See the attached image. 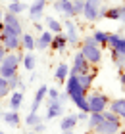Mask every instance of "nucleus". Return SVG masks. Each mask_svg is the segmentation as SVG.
<instances>
[{"label":"nucleus","instance_id":"nucleus-1","mask_svg":"<svg viewBox=\"0 0 125 134\" xmlns=\"http://www.w3.org/2000/svg\"><path fill=\"white\" fill-rule=\"evenodd\" d=\"M64 84H66V92L69 96V102H73L81 111H89V109H87V90L79 84L77 75L69 73Z\"/></svg>","mask_w":125,"mask_h":134},{"label":"nucleus","instance_id":"nucleus-2","mask_svg":"<svg viewBox=\"0 0 125 134\" xmlns=\"http://www.w3.org/2000/svg\"><path fill=\"white\" fill-rule=\"evenodd\" d=\"M81 54L85 56V59L91 65H98L102 62V46L96 44L92 36H87L83 40V44H81Z\"/></svg>","mask_w":125,"mask_h":134},{"label":"nucleus","instance_id":"nucleus-3","mask_svg":"<svg viewBox=\"0 0 125 134\" xmlns=\"http://www.w3.org/2000/svg\"><path fill=\"white\" fill-rule=\"evenodd\" d=\"M104 14H106V6L102 4V0H85L81 15H83L87 21L92 23V21L100 19V17H104Z\"/></svg>","mask_w":125,"mask_h":134},{"label":"nucleus","instance_id":"nucleus-4","mask_svg":"<svg viewBox=\"0 0 125 134\" xmlns=\"http://www.w3.org/2000/svg\"><path fill=\"white\" fill-rule=\"evenodd\" d=\"M108 103H110V100L102 92H94V94L87 96V109H89V113L104 111V109H108Z\"/></svg>","mask_w":125,"mask_h":134},{"label":"nucleus","instance_id":"nucleus-5","mask_svg":"<svg viewBox=\"0 0 125 134\" xmlns=\"http://www.w3.org/2000/svg\"><path fill=\"white\" fill-rule=\"evenodd\" d=\"M2 27H4L2 31H6V33H12V35H17V36L23 35V27H21L19 17H17L16 14H10V12H6V14H4Z\"/></svg>","mask_w":125,"mask_h":134},{"label":"nucleus","instance_id":"nucleus-6","mask_svg":"<svg viewBox=\"0 0 125 134\" xmlns=\"http://www.w3.org/2000/svg\"><path fill=\"white\" fill-rule=\"evenodd\" d=\"M0 44L6 48V52H17L21 48V36L2 31L0 33Z\"/></svg>","mask_w":125,"mask_h":134},{"label":"nucleus","instance_id":"nucleus-7","mask_svg":"<svg viewBox=\"0 0 125 134\" xmlns=\"http://www.w3.org/2000/svg\"><path fill=\"white\" fill-rule=\"evenodd\" d=\"M91 63L85 59V56L81 52L73 54V65L69 67V73H73V75H83V73H91Z\"/></svg>","mask_w":125,"mask_h":134},{"label":"nucleus","instance_id":"nucleus-8","mask_svg":"<svg viewBox=\"0 0 125 134\" xmlns=\"http://www.w3.org/2000/svg\"><path fill=\"white\" fill-rule=\"evenodd\" d=\"M121 129V123H114V121H108V119H102L100 123L94 126V132L96 134H117Z\"/></svg>","mask_w":125,"mask_h":134},{"label":"nucleus","instance_id":"nucleus-9","mask_svg":"<svg viewBox=\"0 0 125 134\" xmlns=\"http://www.w3.org/2000/svg\"><path fill=\"white\" fill-rule=\"evenodd\" d=\"M64 115V103L60 100H48V109H46V117L48 121H52L56 117H62Z\"/></svg>","mask_w":125,"mask_h":134},{"label":"nucleus","instance_id":"nucleus-10","mask_svg":"<svg viewBox=\"0 0 125 134\" xmlns=\"http://www.w3.org/2000/svg\"><path fill=\"white\" fill-rule=\"evenodd\" d=\"M52 38H54V33H50L48 29H44L39 38H35V50H48L50 44H52Z\"/></svg>","mask_w":125,"mask_h":134},{"label":"nucleus","instance_id":"nucleus-11","mask_svg":"<svg viewBox=\"0 0 125 134\" xmlns=\"http://www.w3.org/2000/svg\"><path fill=\"white\" fill-rule=\"evenodd\" d=\"M64 29H66V38H67V44H77L79 42V31H77V25L71 21V19H67L64 23Z\"/></svg>","mask_w":125,"mask_h":134},{"label":"nucleus","instance_id":"nucleus-12","mask_svg":"<svg viewBox=\"0 0 125 134\" xmlns=\"http://www.w3.org/2000/svg\"><path fill=\"white\" fill-rule=\"evenodd\" d=\"M44 6H46V2H33L27 8V14H29V17L33 21H39L41 17H42V14H44Z\"/></svg>","mask_w":125,"mask_h":134},{"label":"nucleus","instance_id":"nucleus-13","mask_svg":"<svg viewBox=\"0 0 125 134\" xmlns=\"http://www.w3.org/2000/svg\"><path fill=\"white\" fill-rule=\"evenodd\" d=\"M108 109H110V111H114L121 121H125V98L112 100V102L108 103Z\"/></svg>","mask_w":125,"mask_h":134},{"label":"nucleus","instance_id":"nucleus-14","mask_svg":"<svg viewBox=\"0 0 125 134\" xmlns=\"http://www.w3.org/2000/svg\"><path fill=\"white\" fill-rule=\"evenodd\" d=\"M46 92H48V86H39V90H37V94H35V100L33 103H31V111H39L41 105H42V100L46 98Z\"/></svg>","mask_w":125,"mask_h":134},{"label":"nucleus","instance_id":"nucleus-15","mask_svg":"<svg viewBox=\"0 0 125 134\" xmlns=\"http://www.w3.org/2000/svg\"><path fill=\"white\" fill-rule=\"evenodd\" d=\"M21 102H23V92H21V90H12V96H10V100H8L10 109H12V111H19Z\"/></svg>","mask_w":125,"mask_h":134},{"label":"nucleus","instance_id":"nucleus-16","mask_svg":"<svg viewBox=\"0 0 125 134\" xmlns=\"http://www.w3.org/2000/svg\"><path fill=\"white\" fill-rule=\"evenodd\" d=\"M0 117L4 119V123H6V125L14 126V129H16V126H19V123H21L19 113H17V111H12V109H10V111H6V113H2Z\"/></svg>","mask_w":125,"mask_h":134},{"label":"nucleus","instance_id":"nucleus-17","mask_svg":"<svg viewBox=\"0 0 125 134\" xmlns=\"http://www.w3.org/2000/svg\"><path fill=\"white\" fill-rule=\"evenodd\" d=\"M66 46H67L66 35H64V33H56L54 38H52V44H50V48H54V50H58V52H64Z\"/></svg>","mask_w":125,"mask_h":134},{"label":"nucleus","instance_id":"nucleus-18","mask_svg":"<svg viewBox=\"0 0 125 134\" xmlns=\"http://www.w3.org/2000/svg\"><path fill=\"white\" fill-rule=\"evenodd\" d=\"M77 117L75 115H66V117H62V121H60V129L62 130H73L75 126H77Z\"/></svg>","mask_w":125,"mask_h":134},{"label":"nucleus","instance_id":"nucleus-19","mask_svg":"<svg viewBox=\"0 0 125 134\" xmlns=\"http://www.w3.org/2000/svg\"><path fill=\"white\" fill-rule=\"evenodd\" d=\"M67 75H69V65H67V63H60L58 67H56V71H54V79H56L58 82H66Z\"/></svg>","mask_w":125,"mask_h":134},{"label":"nucleus","instance_id":"nucleus-20","mask_svg":"<svg viewBox=\"0 0 125 134\" xmlns=\"http://www.w3.org/2000/svg\"><path fill=\"white\" fill-rule=\"evenodd\" d=\"M21 63H23V67H25V71H33L35 67H37V56H35L33 52H25Z\"/></svg>","mask_w":125,"mask_h":134},{"label":"nucleus","instance_id":"nucleus-21","mask_svg":"<svg viewBox=\"0 0 125 134\" xmlns=\"http://www.w3.org/2000/svg\"><path fill=\"white\" fill-rule=\"evenodd\" d=\"M94 75H96V71H91V73H83V75H77L79 84L87 90V92H89V88H91V84H92V79H94Z\"/></svg>","mask_w":125,"mask_h":134},{"label":"nucleus","instance_id":"nucleus-22","mask_svg":"<svg viewBox=\"0 0 125 134\" xmlns=\"http://www.w3.org/2000/svg\"><path fill=\"white\" fill-rule=\"evenodd\" d=\"M21 48H25V52H33L35 50V36L31 33L21 35Z\"/></svg>","mask_w":125,"mask_h":134},{"label":"nucleus","instance_id":"nucleus-23","mask_svg":"<svg viewBox=\"0 0 125 134\" xmlns=\"http://www.w3.org/2000/svg\"><path fill=\"white\" fill-rule=\"evenodd\" d=\"M46 29H48V31L50 33H62V31H64V25H62V23L58 21V19H56V17H46Z\"/></svg>","mask_w":125,"mask_h":134},{"label":"nucleus","instance_id":"nucleus-24","mask_svg":"<svg viewBox=\"0 0 125 134\" xmlns=\"http://www.w3.org/2000/svg\"><path fill=\"white\" fill-rule=\"evenodd\" d=\"M41 121H42V115H39V111H31L27 117H25L23 123H25V126H27V129H33V126L39 125Z\"/></svg>","mask_w":125,"mask_h":134},{"label":"nucleus","instance_id":"nucleus-25","mask_svg":"<svg viewBox=\"0 0 125 134\" xmlns=\"http://www.w3.org/2000/svg\"><path fill=\"white\" fill-rule=\"evenodd\" d=\"M104 17H108V19H112V21H119V17H121V8H119V6H114V8H106Z\"/></svg>","mask_w":125,"mask_h":134},{"label":"nucleus","instance_id":"nucleus-26","mask_svg":"<svg viewBox=\"0 0 125 134\" xmlns=\"http://www.w3.org/2000/svg\"><path fill=\"white\" fill-rule=\"evenodd\" d=\"M25 10H27V6H25L23 2H19V0H17V2H8V12H10V14L19 15L21 12H25Z\"/></svg>","mask_w":125,"mask_h":134},{"label":"nucleus","instance_id":"nucleus-27","mask_svg":"<svg viewBox=\"0 0 125 134\" xmlns=\"http://www.w3.org/2000/svg\"><path fill=\"white\" fill-rule=\"evenodd\" d=\"M60 14H64L67 19H71V17H75L73 15V8H71V0H62V8H60Z\"/></svg>","mask_w":125,"mask_h":134},{"label":"nucleus","instance_id":"nucleus-28","mask_svg":"<svg viewBox=\"0 0 125 134\" xmlns=\"http://www.w3.org/2000/svg\"><path fill=\"white\" fill-rule=\"evenodd\" d=\"M92 38H94L96 44L106 46V42H108V33H104V31H94V33H92Z\"/></svg>","mask_w":125,"mask_h":134},{"label":"nucleus","instance_id":"nucleus-29","mask_svg":"<svg viewBox=\"0 0 125 134\" xmlns=\"http://www.w3.org/2000/svg\"><path fill=\"white\" fill-rule=\"evenodd\" d=\"M12 92L10 90V86H8V79H4V77H0V100L2 98H6Z\"/></svg>","mask_w":125,"mask_h":134},{"label":"nucleus","instance_id":"nucleus-30","mask_svg":"<svg viewBox=\"0 0 125 134\" xmlns=\"http://www.w3.org/2000/svg\"><path fill=\"white\" fill-rule=\"evenodd\" d=\"M83 6H85V0H71V8H73V15H79L83 12Z\"/></svg>","mask_w":125,"mask_h":134},{"label":"nucleus","instance_id":"nucleus-31","mask_svg":"<svg viewBox=\"0 0 125 134\" xmlns=\"http://www.w3.org/2000/svg\"><path fill=\"white\" fill-rule=\"evenodd\" d=\"M19 81H21V79H19V75H17V73H16L14 77H10V79H8V86H10V90L19 88Z\"/></svg>","mask_w":125,"mask_h":134},{"label":"nucleus","instance_id":"nucleus-32","mask_svg":"<svg viewBox=\"0 0 125 134\" xmlns=\"http://www.w3.org/2000/svg\"><path fill=\"white\" fill-rule=\"evenodd\" d=\"M114 50H117L119 56H125V36H123V35L119 36V40H117V44H116Z\"/></svg>","mask_w":125,"mask_h":134},{"label":"nucleus","instance_id":"nucleus-33","mask_svg":"<svg viewBox=\"0 0 125 134\" xmlns=\"http://www.w3.org/2000/svg\"><path fill=\"white\" fill-rule=\"evenodd\" d=\"M114 63H116V67L119 71H123L125 69V56H117L116 59H114Z\"/></svg>","mask_w":125,"mask_h":134},{"label":"nucleus","instance_id":"nucleus-34","mask_svg":"<svg viewBox=\"0 0 125 134\" xmlns=\"http://www.w3.org/2000/svg\"><path fill=\"white\" fill-rule=\"evenodd\" d=\"M46 96H48V100H58V96H60V92H58V88H48V92H46Z\"/></svg>","mask_w":125,"mask_h":134},{"label":"nucleus","instance_id":"nucleus-35","mask_svg":"<svg viewBox=\"0 0 125 134\" xmlns=\"http://www.w3.org/2000/svg\"><path fill=\"white\" fill-rule=\"evenodd\" d=\"M75 117H77V121H87V119H89V111H81V109H79V113L75 115Z\"/></svg>","mask_w":125,"mask_h":134},{"label":"nucleus","instance_id":"nucleus-36","mask_svg":"<svg viewBox=\"0 0 125 134\" xmlns=\"http://www.w3.org/2000/svg\"><path fill=\"white\" fill-rule=\"evenodd\" d=\"M33 130H35V132H44V130H46V125L41 121L39 125H35V126H33Z\"/></svg>","mask_w":125,"mask_h":134},{"label":"nucleus","instance_id":"nucleus-37","mask_svg":"<svg viewBox=\"0 0 125 134\" xmlns=\"http://www.w3.org/2000/svg\"><path fill=\"white\" fill-rule=\"evenodd\" d=\"M58 100H60V102H62V103H64V105H66V103L69 102V96H67V92H60Z\"/></svg>","mask_w":125,"mask_h":134},{"label":"nucleus","instance_id":"nucleus-38","mask_svg":"<svg viewBox=\"0 0 125 134\" xmlns=\"http://www.w3.org/2000/svg\"><path fill=\"white\" fill-rule=\"evenodd\" d=\"M119 82H121V86L125 88V69H123V71H119Z\"/></svg>","mask_w":125,"mask_h":134},{"label":"nucleus","instance_id":"nucleus-39","mask_svg":"<svg viewBox=\"0 0 125 134\" xmlns=\"http://www.w3.org/2000/svg\"><path fill=\"white\" fill-rule=\"evenodd\" d=\"M35 29H37V31H41V33H42V31H44V25H42L41 21H35Z\"/></svg>","mask_w":125,"mask_h":134},{"label":"nucleus","instance_id":"nucleus-40","mask_svg":"<svg viewBox=\"0 0 125 134\" xmlns=\"http://www.w3.org/2000/svg\"><path fill=\"white\" fill-rule=\"evenodd\" d=\"M4 56H6V48H4L2 44H0V62L4 59Z\"/></svg>","mask_w":125,"mask_h":134},{"label":"nucleus","instance_id":"nucleus-41","mask_svg":"<svg viewBox=\"0 0 125 134\" xmlns=\"http://www.w3.org/2000/svg\"><path fill=\"white\" fill-rule=\"evenodd\" d=\"M119 8H121V17H119V21H123V23H125V4H123V6H119Z\"/></svg>","mask_w":125,"mask_h":134},{"label":"nucleus","instance_id":"nucleus-42","mask_svg":"<svg viewBox=\"0 0 125 134\" xmlns=\"http://www.w3.org/2000/svg\"><path fill=\"white\" fill-rule=\"evenodd\" d=\"M60 8H62V0H56V2H54V10L60 12Z\"/></svg>","mask_w":125,"mask_h":134},{"label":"nucleus","instance_id":"nucleus-43","mask_svg":"<svg viewBox=\"0 0 125 134\" xmlns=\"http://www.w3.org/2000/svg\"><path fill=\"white\" fill-rule=\"evenodd\" d=\"M110 50H112V59H116L117 56H119V54H117V50H114V48H110Z\"/></svg>","mask_w":125,"mask_h":134},{"label":"nucleus","instance_id":"nucleus-44","mask_svg":"<svg viewBox=\"0 0 125 134\" xmlns=\"http://www.w3.org/2000/svg\"><path fill=\"white\" fill-rule=\"evenodd\" d=\"M4 14H6L4 8H0V23H2V19H4Z\"/></svg>","mask_w":125,"mask_h":134},{"label":"nucleus","instance_id":"nucleus-45","mask_svg":"<svg viewBox=\"0 0 125 134\" xmlns=\"http://www.w3.org/2000/svg\"><path fill=\"white\" fill-rule=\"evenodd\" d=\"M62 134H73V130H62Z\"/></svg>","mask_w":125,"mask_h":134},{"label":"nucleus","instance_id":"nucleus-46","mask_svg":"<svg viewBox=\"0 0 125 134\" xmlns=\"http://www.w3.org/2000/svg\"><path fill=\"white\" fill-rule=\"evenodd\" d=\"M85 134H96V132H94V130H87Z\"/></svg>","mask_w":125,"mask_h":134},{"label":"nucleus","instance_id":"nucleus-47","mask_svg":"<svg viewBox=\"0 0 125 134\" xmlns=\"http://www.w3.org/2000/svg\"><path fill=\"white\" fill-rule=\"evenodd\" d=\"M25 134H39V132H35V130H33V132H25Z\"/></svg>","mask_w":125,"mask_h":134},{"label":"nucleus","instance_id":"nucleus-48","mask_svg":"<svg viewBox=\"0 0 125 134\" xmlns=\"http://www.w3.org/2000/svg\"><path fill=\"white\" fill-rule=\"evenodd\" d=\"M35 2H46V0H35Z\"/></svg>","mask_w":125,"mask_h":134},{"label":"nucleus","instance_id":"nucleus-49","mask_svg":"<svg viewBox=\"0 0 125 134\" xmlns=\"http://www.w3.org/2000/svg\"><path fill=\"white\" fill-rule=\"evenodd\" d=\"M6 2H17V0H6Z\"/></svg>","mask_w":125,"mask_h":134},{"label":"nucleus","instance_id":"nucleus-50","mask_svg":"<svg viewBox=\"0 0 125 134\" xmlns=\"http://www.w3.org/2000/svg\"><path fill=\"white\" fill-rule=\"evenodd\" d=\"M0 115H2V105H0Z\"/></svg>","mask_w":125,"mask_h":134},{"label":"nucleus","instance_id":"nucleus-51","mask_svg":"<svg viewBox=\"0 0 125 134\" xmlns=\"http://www.w3.org/2000/svg\"><path fill=\"white\" fill-rule=\"evenodd\" d=\"M0 134H6V132H4V130H0Z\"/></svg>","mask_w":125,"mask_h":134},{"label":"nucleus","instance_id":"nucleus-52","mask_svg":"<svg viewBox=\"0 0 125 134\" xmlns=\"http://www.w3.org/2000/svg\"><path fill=\"white\" fill-rule=\"evenodd\" d=\"M104 2H108V0H104Z\"/></svg>","mask_w":125,"mask_h":134},{"label":"nucleus","instance_id":"nucleus-53","mask_svg":"<svg viewBox=\"0 0 125 134\" xmlns=\"http://www.w3.org/2000/svg\"><path fill=\"white\" fill-rule=\"evenodd\" d=\"M123 4H125V0H123Z\"/></svg>","mask_w":125,"mask_h":134},{"label":"nucleus","instance_id":"nucleus-54","mask_svg":"<svg viewBox=\"0 0 125 134\" xmlns=\"http://www.w3.org/2000/svg\"><path fill=\"white\" fill-rule=\"evenodd\" d=\"M64 2H66V0H64Z\"/></svg>","mask_w":125,"mask_h":134}]
</instances>
